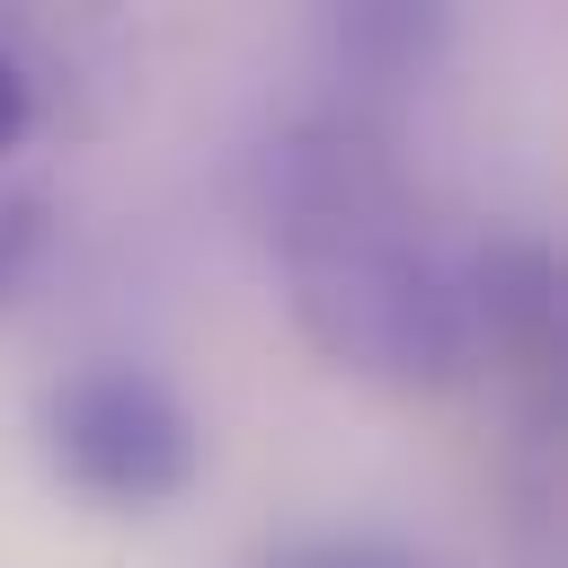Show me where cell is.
<instances>
[{
  "mask_svg": "<svg viewBox=\"0 0 568 568\" xmlns=\"http://www.w3.org/2000/svg\"><path fill=\"white\" fill-rule=\"evenodd\" d=\"M266 248L293 328L355 382L444 390L470 373L462 248L435 231L426 186L364 115H311L266 142L257 169Z\"/></svg>",
  "mask_w": 568,
  "mask_h": 568,
  "instance_id": "6da1fadb",
  "label": "cell"
},
{
  "mask_svg": "<svg viewBox=\"0 0 568 568\" xmlns=\"http://www.w3.org/2000/svg\"><path fill=\"white\" fill-rule=\"evenodd\" d=\"M266 568H417L399 541H373V532H320V541H293L275 550Z\"/></svg>",
  "mask_w": 568,
  "mask_h": 568,
  "instance_id": "3957f363",
  "label": "cell"
},
{
  "mask_svg": "<svg viewBox=\"0 0 568 568\" xmlns=\"http://www.w3.org/2000/svg\"><path fill=\"white\" fill-rule=\"evenodd\" d=\"M36 435H44V462H53L62 488L124 506V515L186 497L195 470H204V426L178 399V382H160L151 364H124V355L71 364L44 390Z\"/></svg>",
  "mask_w": 568,
  "mask_h": 568,
  "instance_id": "7a4b0ae2",
  "label": "cell"
},
{
  "mask_svg": "<svg viewBox=\"0 0 568 568\" xmlns=\"http://www.w3.org/2000/svg\"><path fill=\"white\" fill-rule=\"evenodd\" d=\"M27 133H36V80H27V62L0 44V160H9Z\"/></svg>",
  "mask_w": 568,
  "mask_h": 568,
  "instance_id": "277c9868",
  "label": "cell"
}]
</instances>
